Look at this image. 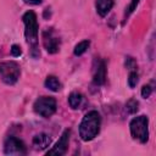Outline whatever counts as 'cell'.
I'll return each instance as SVG.
<instances>
[{
  "instance_id": "6da1fadb",
  "label": "cell",
  "mask_w": 156,
  "mask_h": 156,
  "mask_svg": "<svg viewBox=\"0 0 156 156\" xmlns=\"http://www.w3.org/2000/svg\"><path fill=\"white\" fill-rule=\"evenodd\" d=\"M22 21L24 23V35L27 39V43L30 46V52L33 57L39 56V49H38V21L37 16L33 11H27L22 16Z\"/></svg>"
},
{
  "instance_id": "7a4b0ae2",
  "label": "cell",
  "mask_w": 156,
  "mask_h": 156,
  "mask_svg": "<svg viewBox=\"0 0 156 156\" xmlns=\"http://www.w3.org/2000/svg\"><path fill=\"white\" fill-rule=\"evenodd\" d=\"M101 118L98 111H89L79 124V136L83 141L93 140L100 132Z\"/></svg>"
},
{
  "instance_id": "3957f363",
  "label": "cell",
  "mask_w": 156,
  "mask_h": 156,
  "mask_svg": "<svg viewBox=\"0 0 156 156\" xmlns=\"http://www.w3.org/2000/svg\"><path fill=\"white\" fill-rule=\"evenodd\" d=\"M130 133L132 136L140 141V143H146L149 139V119L146 116L141 115L138 117H134L130 121Z\"/></svg>"
},
{
  "instance_id": "277c9868",
  "label": "cell",
  "mask_w": 156,
  "mask_h": 156,
  "mask_svg": "<svg viewBox=\"0 0 156 156\" xmlns=\"http://www.w3.org/2000/svg\"><path fill=\"white\" fill-rule=\"evenodd\" d=\"M20 66L15 61H4L0 63V78L4 83L12 85L20 78Z\"/></svg>"
},
{
  "instance_id": "5b68a950",
  "label": "cell",
  "mask_w": 156,
  "mask_h": 156,
  "mask_svg": "<svg viewBox=\"0 0 156 156\" xmlns=\"http://www.w3.org/2000/svg\"><path fill=\"white\" fill-rule=\"evenodd\" d=\"M33 108L41 117H50L56 111V100L51 96H41L34 102Z\"/></svg>"
},
{
  "instance_id": "8992f818",
  "label": "cell",
  "mask_w": 156,
  "mask_h": 156,
  "mask_svg": "<svg viewBox=\"0 0 156 156\" xmlns=\"http://www.w3.org/2000/svg\"><path fill=\"white\" fill-rule=\"evenodd\" d=\"M4 152L6 155H26L27 149L23 141L15 136H9L4 144Z\"/></svg>"
},
{
  "instance_id": "52a82bcc",
  "label": "cell",
  "mask_w": 156,
  "mask_h": 156,
  "mask_svg": "<svg viewBox=\"0 0 156 156\" xmlns=\"http://www.w3.org/2000/svg\"><path fill=\"white\" fill-rule=\"evenodd\" d=\"M43 44L49 54H55L60 50V39L55 35L52 28H46L43 32Z\"/></svg>"
},
{
  "instance_id": "ba28073f",
  "label": "cell",
  "mask_w": 156,
  "mask_h": 156,
  "mask_svg": "<svg viewBox=\"0 0 156 156\" xmlns=\"http://www.w3.org/2000/svg\"><path fill=\"white\" fill-rule=\"evenodd\" d=\"M69 134H71L69 129H66V130L62 133V135L60 136L58 141H57L46 154H48V155H57V156H61V155L66 154L67 146H68V141H69Z\"/></svg>"
},
{
  "instance_id": "9c48e42d",
  "label": "cell",
  "mask_w": 156,
  "mask_h": 156,
  "mask_svg": "<svg viewBox=\"0 0 156 156\" xmlns=\"http://www.w3.org/2000/svg\"><path fill=\"white\" fill-rule=\"evenodd\" d=\"M106 79V66L102 60H95L94 69H93V80L95 84L101 85Z\"/></svg>"
},
{
  "instance_id": "30bf717a",
  "label": "cell",
  "mask_w": 156,
  "mask_h": 156,
  "mask_svg": "<svg viewBox=\"0 0 156 156\" xmlns=\"http://www.w3.org/2000/svg\"><path fill=\"white\" fill-rule=\"evenodd\" d=\"M50 141H51V139L48 134L40 133V134H37L33 138V146L37 150H44L50 145Z\"/></svg>"
},
{
  "instance_id": "8fae6325",
  "label": "cell",
  "mask_w": 156,
  "mask_h": 156,
  "mask_svg": "<svg viewBox=\"0 0 156 156\" xmlns=\"http://www.w3.org/2000/svg\"><path fill=\"white\" fill-rule=\"evenodd\" d=\"M96 11L101 17H105L113 6V0H96Z\"/></svg>"
},
{
  "instance_id": "7c38bea8",
  "label": "cell",
  "mask_w": 156,
  "mask_h": 156,
  "mask_svg": "<svg viewBox=\"0 0 156 156\" xmlns=\"http://www.w3.org/2000/svg\"><path fill=\"white\" fill-rule=\"evenodd\" d=\"M45 87L51 91H58L61 89V83L55 76H48L45 79Z\"/></svg>"
},
{
  "instance_id": "4fadbf2b",
  "label": "cell",
  "mask_w": 156,
  "mask_h": 156,
  "mask_svg": "<svg viewBox=\"0 0 156 156\" xmlns=\"http://www.w3.org/2000/svg\"><path fill=\"white\" fill-rule=\"evenodd\" d=\"M82 101H83V95H82L80 93L73 91V93H71L69 96H68V104H69V106H71L73 110L78 108V107L82 105Z\"/></svg>"
},
{
  "instance_id": "5bb4252c",
  "label": "cell",
  "mask_w": 156,
  "mask_h": 156,
  "mask_svg": "<svg viewBox=\"0 0 156 156\" xmlns=\"http://www.w3.org/2000/svg\"><path fill=\"white\" fill-rule=\"evenodd\" d=\"M89 45H90V41H89V40H83V41L78 43V44L74 46V50H73L74 55H76V56L83 55V54L87 51V49L89 48Z\"/></svg>"
},
{
  "instance_id": "9a60e30c",
  "label": "cell",
  "mask_w": 156,
  "mask_h": 156,
  "mask_svg": "<svg viewBox=\"0 0 156 156\" xmlns=\"http://www.w3.org/2000/svg\"><path fill=\"white\" fill-rule=\"evenodd\" d=\"M138 106H139V102L135 99H129L126 104V110L129 113H135L138 111Z\"/></svg>"
},
{
  "instance_id": "2e32d148",
  "label": "cell",
  "mask_w": 156,
  "mask_h": 156,
  "mask_svg": "<svg viewBox=\"0 0 156 156\" xmlns=\"http://www.w3.org/2000/svg\"><path fill=\"white\" fill-rule=\"evenodd\" d=\"M138 83V73L135 71H130L129 76H128V84L130 88H134Z\"/></svg>"
},
{
  "instance_id": "e0dca14e",
  "label": "cell",
  "mask_w": 156,
  "mask_h": 156,
  "mask_svg": "<svg viewBox=\"0 0 156 156\" xmlns=\"http://www.w3.org/2000/svg\"><path fill=\"white\" fill-rule=\"evenodd\" d=\"M151 93H152V88H151L150 85H144V87L141 88V96H143V98L147 99V98L151 95Z\"/></svg>"
},
{
  "instance_id": "ac0fdd59",
  "label": "cell",
  "mask_w": 156,
  "mask_h": 156,
  "mask_svg": "<svg viewBox=\"0 0 156 156\" xmlns=\"http://www.w3.org/2000/svg\"><path fill=\"white\" fill-rule=\"evenodd\" d=\"M139 1H140V0H132V1H130V5L128 6V11H126V16H129V15L136 9V5L139 4Z\"/></svg>"
},
{
  "instance_id": "d6986e66",
  "label": "cell",
  "mask_w": 156,
  "mask_h": 156,
  "mask_svg": "<svg viewBox=\"0 0 156 156\" xmlns=\"http://www.w3.org/2000/svg\"><path fill=\"white\" fill-rule=\"evenodd\" d=\"M11 54H12V56H15V57H17V56H20L21 54H22V51H21V48L18 46V45H12L11 46Z\"/></svg>"
},
{
  "instance_id": "ffe728a7",
  "label": "cell",
  "mask_w": 156,
  "mask_h": 156,
  "mask_svg": "<svg viewBox=\"0 0 156 156\" xmlns=\"http://www.w3.org/2000/svg\"><path fill=\"white\" fill-rule=\"evenodd\" d=\"M126 66H127L128 68H130V69L135 68V62H134V60H133L132 57H127V60H126Z\"/></svg>"
},
{
  "instance_id": "44dd1931",
  "label": "cell",
  "mask_w": 156,
  "mask_h": 156,
  "mask_svg": "<svg viewBox=\"0 0 156 156\" xmlns=\"http://www.w3.org/2000/svg\"><path fill=\"white\" fill-rule=\"evenodd\" d=\"M26 4H30V5H38V4H40L43 0H23Z\"/></svg>"
}]
</instances>
